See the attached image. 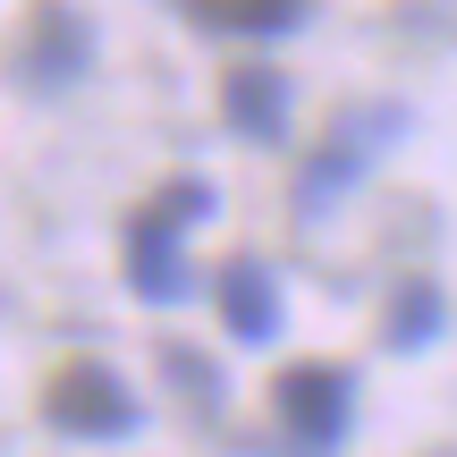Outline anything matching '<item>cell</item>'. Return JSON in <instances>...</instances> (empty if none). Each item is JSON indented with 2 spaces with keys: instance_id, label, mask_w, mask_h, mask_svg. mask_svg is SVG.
Here are the masks:
<instances>
[{
  "instance_id": "3957f363",
  "label": "cell",
  "mask_w": 457,
  "mask_h": 457,
  "mask_svg": "<svg viewBox=\"0 0 457 457\" xmlns=\"http://www.w3.org/2000/svg\"><path fill=\"white\" fill-rule=\"evenodd\" d=\"M43 415H51L60 432H77V441H119V432H136L128 381H119L111 364H94V356L60 364V373L43 381Z\"/></svg>"
},
{
  "instance_id": "9c48e42d",
  "label": "cell",
  "mask_w": 457,
  "mask_h": 457,
  "mask_svg": "<svg viewBox=\"0 0 457 457\" xmlns=\"http://www.w3.org/2000/svg\"><path fill=\"white\" fill-rule=\"evenodd\" d=\"M432 330H441V288L432 279H407L398 305H390V347H424Z\"/></svg>"
},
{
  "instance_id": "ba28073f",
  "label": "cell",
  "mask_w": 457,
  "mask_h": 457,
  "mask_svg": "<svg viewBox=\"0 0 457 457\" xmlns=\"http://www.w3.org/2000/svg\"><path fill=\"white\" fill-rule=\"evenodd\" d=\"M187 17H204L220 34H288L305 26V0H187Z\"/></svg>"
},
{
  "instance_id": "7a4b0ae2",
  "label": "cell",
  "mask_w": 457,
  "mask_h": 457,
  "mask_svg": "<svg viewBox=\"0 0 457 457\" xmlns=\"http://www.w3.org/2000/svg\"><path fill=\"white\" fill-rule=\"evenodd\" d=\"M347 407H356V381L339 364H288L271 381V415L288 432V457H330L347 441Z\"/></svg>"
},
{
  "instance_id": "52a82bcc",
  "label": "cell",
  "mask_w": 457,
  "mask_h": 457,
  "mask_svg": "<svg viewBox=\"0 0 457 457\" xmlns=\"http://www.w3.org/2000/svg\"><path fill=\"white\" fill-rule=\"evenodd\" d=\"M220 322L237 339H279V279L262 271L254 254L220 262Z\"/></svg>"
},
{
  "instance_id": "8992f818",
  "label": "cell",
  "mask_w": 457,
  "mask_h": 457,
  "mask_svg": "<svg viewBox=\"0 0 457 457\" xmlns=\"http://www.w3.org/2000/svg\"><path fill=\"white\" fill-rule=\"evenodd\" d=\"M220 111H228V128H237V136L279 145V136H288V85H279V68H228Z\"/></svg>"
},
{
  "instance_id": "5b68a950",
  "label": "cell",
  "mask_w": 457,
  "mask_h": 457,
  "mask_svg": "<svg viewBox=\"0 0 457 457\" xmlns=\"http://www.w3.org/2000/svg\"><path fill=\"white\" fill-rule=\"evenodd\" d=\"M17 68H26V85H68V77L85 68V26H77L68 9H51V0H43V9L26 17Z\"/></svg>"
},
{
  "instance_id": "277c9868",
  "label": "cell",
  "mask_w": 457,
  "mask_h": 457,
  "mask_svg": "<svg viewBox=\"0 0 457 457\" xmlns=\"http://www.w3.org/2000/svg\"><path fill=\"white\" fill-rule=\"evenodd\" d=\"M398 128H407V111H398V102H364V111H347L339 128L322 136V153L305 162V179H296V212H322V204L339 195V187L356 179L381 145H398Z\"/></svg>"
},
{
  "instance_id": "6da1fadb",
  "label": "cell",
  "mask_w": 457,
  "mask_h": 457,
  "mask_svg": "<svg viewBox=\"0 0 457 457\" xmlns=\"http://www.w3.org/2000/svg\"><path fill=\"white\" fill-rule=\"evenodd\" d=\"M204 212H212V187H204V179H170L162 195L128 220V279H136L145 305L187 296V254H179V237H187Z\"/></svg>"
}]
</instances>
